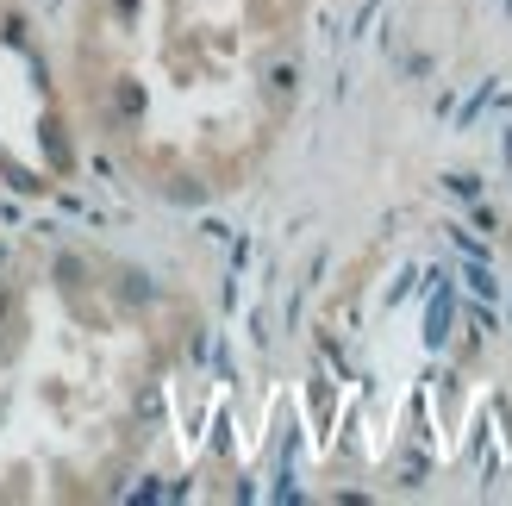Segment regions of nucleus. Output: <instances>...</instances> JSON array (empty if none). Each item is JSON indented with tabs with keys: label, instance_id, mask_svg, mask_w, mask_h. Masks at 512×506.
<instances>
[{
	"label": "nucleus",
	"instance_id": "obj_2",
	"mask_svg": "<svg viewBox=\"0 0 512 506\" xmlns=\"http://www.w3.org/2000/svg\"><path fill=\"white\" fill-rule=\"evenodd\" d=\"M306 75V0H75L69 107L144 194L200 207L256 182Z\"/></svg>",
	"mask_w": 512,
	"mask_h": 506
},
{
	"label": "nucleus",
	"instance_id": "obj_3",
	"mask_svg": "<svg viewBox=\"0 0 512 506\" xmlns=\"http://www.w3.org/2000/svg\"><path fill=\"white\" fill-rule=\"evenodd\" d=\"M25 32L32 25H0V175L13 188H50L69 169L63 94Z\"/></svg>",
	"mask_w": 512,
	"mask_h": 506
},
{
	"label": "nucleus",
	"instance_id": "obj_1",
	"mask_svg": "<svg viewBox=\"0 0 512 506\" xmlns=\"http://www.w3.org/2000/svg\"><path fill=\"white\" fill-rule=\"evenodd\" d=\"M194 338L182 294L94 238H38L0 269V506L107 500L163 425Z\"/></svg>",
	"mask_w": 512,
	"mask_h": 506
}]
</instances>
